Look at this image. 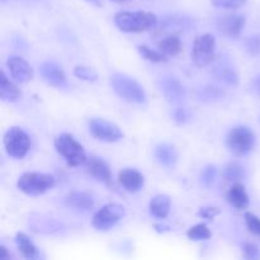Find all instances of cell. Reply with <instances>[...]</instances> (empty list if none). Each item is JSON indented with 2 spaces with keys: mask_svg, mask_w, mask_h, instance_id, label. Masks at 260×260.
I'll use <instances>...</instances> for the list:
<instances>
[{
  "mask_svg": "<svg viewBox=\"0 0 260 260\" xmlns=\"http://www.w3.org/2000/svg\"><path fill=\"white\" fill-rule=\"evenodd\" d=\"M114 24L126 33H141L157 25V17L150 12H119L114 15Z\"/></svg>",
  "mask_w": 260,
  "mask_h": 260,
  "instance_id": "1",
  "label": "cell"
},
{
  "mask_svg": "<svg viewBox=\"0 0 260 260\" xmlns=\"http://www.w3.org/2000/svg\"><path fill=\"white\" fill-rule=\"evenodd\" d=\"M111 84L117 95L129 103L142 104L146 102V93L144 88L131 76L124 74H114L111 76Z\"/></svg>",
  "mask_w": 260,
  "mask_h": 260,
  "instance_id": "2",
  "label": "cell"
},
{
  "mask_svg": "<svg viewBox=\"0 0 260 260\" xmlns=\"http://www.w3.org/2000/svg\"><path fill=\"white\" fill-rule=\"evenodd\" d=\"M55 149L60 156L63 157L69 167H80L85 164L88 157H86L85 150L83 145L79 144L71 135L62 134L56 137Z\"/></svg>",
  "mask_w": 260,
  "mask_h": 260,
  "instance_id": "3",
  "label": "cell"
},
{
  "mask_svg": "<svg viewBox=\"0 0 260 260\" xmlns=\"http://www.w3.org/2000/svg\"><path fill=\"white\" fill-rule=\"evenodd\" d=\"M226 146L236 156H245L255 146V135L249 127H234L226 137Z\"/></svg>",
  "mask_w": 260,
  "mask_h": 260,
  "instance_id": "4",
  "label": "cell"
},
{
  "mask_svg": "<svg viewBox=\"0 0 260 260\" xmlns=\"http://www.w3.org/2000/svg\"><path fill=\"white\" fill-rule=\"evenodd\" d=\"M20 192L28 196H41L56 185V179L51 174L43 173H25L17 183Z\"/></svg>",
  "mask_w": 260,
  "mask_h": 260,
  "instance_id": "5",
  "label": "cell"
},
{
  "mask_svg": "<svg viewBox=\"0 0 260 260\" xmlns=\"http://www.w3.org/2000/svg\"><path fill=\"white\" fill-rule=\"evenodd\" d=\"M5 151L13 159H24L30 149V139L20 127H10L4 135Z\"/></svg>",
  "mask_w": 260,
  "mask_h": 260,
  "instance_id": "6",
  "label": "cell"
},
{
  "mask_svg": "<svg viewBox=\"0 0 260 260\" xmlns=\"http://www.w3.org/2000/svg\"><path fill=\"white\" fill-rule=\"evenodd\" d=\"M216 38L211 33L198 36L192 48V61L198 68H206L215 61Z\"/></svg>",
  "mask_w": 260,
  "mask_h": 260,
  "instance_id": "7",
  "label": "cell"
},
{
  "mask_svg": "<svg viewBox=\"0 0 260 260\" xmlns=\"http://www.w3.org/2000/svg\"><path fill=\"white\" fill-rule=\"evenodd\" d=\"M124 216V207L117 203H109L96 211L91 220V225L98 231H108Z\"/></svg>",
  "mask_w": 260,
  "mask_h": 260,
  "instance_id": "8",
  "label": "cell"
},
{
  "mask_svg": "<svg viewBox=\"0 0 260 260\" xmlns=\"http://www.w3.org/2000/svg\"><path fill=\"white\" fill-rule=\"evenodd\" d=\"M89 131L91 136L104 142H116L123 137V132L117 124L104 118H93L89 121Z\"/></svg>",
  "mask_w": 260,
  "mask_h": 260,
  "instance_id": "9",
  "label": "cell"
},
{
  "mask_svg": "<svg viewBox=\"0 0 260 260\" xmlns=\"http://www.w3.org/2000/svg\"><path fill=\"white\" fill-rule=\"evenodd\" d=\"M246 19L241 14H225L217 19V29L230 38H238L245 27Z\"/></svg>",
  "mask_w": 260,
  "mask_h": 260,
  "instance_id": "10",
  "label": "cell"
},
{
  "mask_svg": "<svg viewBox=\"0 0 260 260\" xmlns=\"http://www.w3.org/2000/svg\"><path fill=\"white\" fill-rule=\"evenodd\" d=\"M192 27V18L187 17V15H167V17L161 20L159 27H157L156 33H169V35H174V33L184 32V30L189 29V28Z\"/></svg>",
  "mask_w": 260,
  "mask_h": 260,
  "instance_id": "11",
  "label": "cell"
},
{
  "mask_svg": "<svg viewBox=\"0 0 260 260\" xmlns=\"http://www.w3.org/2000/svg\"><path fill=\"white\" fill-rule=\"evenodd\" d=\"M7 68L10 75L18 83H28L33 78V70L29 63L19 56H10L7 60Z\"/></svg>",
  "mask_w": 260,
  "mask_h": 260,
  "instance_id": "12",
  "label": "cell"
},
{
  "mask_svg": "<svg viewBox=\"0 0 260 260\" xmlns=\"http://www.w3.org/2000/svg\"><path fill=\"white\" fill-rule=\"evenodd\" d=\"M159 88L161 90L162 95L165 96L170 103H177L185 98V88L180 84V81L175 78H164L160 80Z\"/></svg>",
  "mask_w": 260,
  "mask_h": 260,
  "instance_id": "13",
  "label": "cell"
},
{
  "mask_svg": "<svg viewBox=\"0 0 260 260\" xmlns=\"http://www.w3.org/2000/svg\"><path fill=\"white\" fill-rule=\"evenodd\" d=\"M86 172L89 175H91L93 178H95L99 182L104 183V184H111L112 182V173L109 165L104 161L101 157H90V159L86 160L85 162Z\"/></svg>",
  "mask_w": 260,
  "mask_h": 260,
  "instance_id": "14",
  "label": "cell"
},
{
  "mask_svg": "<svg viewBox=\"0 0 260 260\" xmlns=\"http://www.w3.org/2000/svg\"><path fill=\"white\" fill-rule=\"evenodd\" d=\"M29 226L35 233L38 234H57L63 230L62 223L58 222L57 220L47 217L43 215H32L29 217Z\"/></svg>",
  "mask_w": 260,
  "mask_h": 260,
  "instance_id": "15",
  "label": "cell"
},
{
  "mask_svg": "<svg viewBox=\"0 0 260 260\" xmlns=\"http://www.w3.org/2000/svg\"><path fill=\"white\" fill-rule=\"evenodd\" d=\"M40 73L50 85L56 86V88H65L66 84H68L65 73L55 62H50V61L43 62L40 68Z\"/></svg>",
  "mask_w": 260,
  "mask_h": 260,
  "instance_id": "16",
  "label": "cell"
},
{
  "mask_svg": "<svg viewBox=\"0 0 260 260\" xmlns=\"http://www.w3.org/2000/svg\"><path fill=\"white\" fill-rule=\"evenodd\" d=\"M118 182L127 192H139L142 187H144V175L136 169H127L121 170L118 173Z\"/></svg>",
  "mask_w": 260,
  "mask_h": 260,
  "instance_id": "17",
  "label": "cell"
},
{
  "mask_svg": "<svg viewBox=\"0 0 260 260\" xmlns=\"http://www.w3.org/2000/svg\"><path fill=\"white\" fill-rule=\"evenodd\" d=\"M213 76L217 79L221 83L226 84V85L230 86H236L239 83V75L236 73L235 69L230 65V63L225 62V61H221L217 65H215L212 70Z\"/></svg>",
  "mask_w": 260,
  "mask_h": 260,
  "instance_id": "18",
  "label": "cell"
},
{
  "mask_svg": "<svg viewBox=\"0 0 260 260\" xmlns=\"http://www.w3.org/2000/svg\"><path fill=\"white\" fill-rule=\"evenodd\" d=\"M65 203L76 211H89L94 207V198L86 192H71L66 196Z\"/></svg>",
  "mask_w": 260,
  "mask_h": 260,
  "instance_id": "19",
  "label": "cell"
},
{
  "mask_svg": "<svg viewBox=\"0 0 260 260\" xmlns=\"http://www.w3.org/2000/svg\"><path fill=\"white\" fill-rule=\"evenodd\" d=\"M155 157L162 167L173 168L178 161V152L173 145L160 144L155 147Z\"/></svg>",
  "mask_w": 260,
  "mask_h": 260,
  "instance_id": "20",
  "label": "cell"
},
{
  "mask_svg": "<svg viewBox=\"0 0 260 260\" xmlns=\"http://www.w3.org/2000/svg\"><path fill=\"white\" fill-rule=\"evenodd\" d=\"M228 201L231 206H234L238 210H246L249 206V194L246 192L245 187L240 183H235L230 188L228 193Z\"/></svg>",
  "mask_w": 260,
  "mask_h": 260,
  "instance_id": "21",
  "label": "cell"
},
{
  "mask_svg": "<svg viewBox=\"0 0 260 260\" xmlns=\"http://www.w3.org/2000/svg\"><path fill=\"white\" fill-rule=\"evenodd\" d=\"M170 206H172V201H170L169 196H155V197L150 201V213H151L154 217L164 220V218L168 217V215H169Z\"/></svg>",
  "mask_w": 260,
  "mask_h": 260,
  "instance_id": "22",
  "label": "cell"
},
{
  "mask_svg": "<svg viewBox=\"0 0 260 260\" xmlns=\"http://www.w3.org/2000/svg\"><path fill=\"white\" fill-rule=\"evenodd\" d=\"M0 98H2V101L9 102V103L17 102L20 98L19 89L8 79L4 71H2V74H0Z\"/></svg>",
  "mask_w": 260,
  "mask_h": 260,
  "instance_id": "23",
  "label": "cell"
},
{
  "mask_svg": "<svg viewBox=\"0 0 260 260\" xmlns=\"http://www.w3.org/2000/svg\"><path fill=\"white\" fill-rule=\"evenodd\" d=\"M15 244L18 246V250L20 251L24 258L27 259H37L40 258V251L36 248L35 244L32 243L29 238L25 234L18 233L15 236Z\"/></svg>",
  "mask_w": 260,
  "mask_h": 260,
  "instance_id": "24",
  "label": "cell"
},
{
  "mask_svg": "<svg viewBox=\"0 0 260 260\" xmlns=\"http://www.w3.org/2000/svg\"><path fill=\"white\" fill-rule=\"evenodd\" d=\"M157 47L167 56H177L182 51V42L178 36L169 35L157 43Z\"/></svg>",
  "mask_w": 260,
  "mask_h": 260,
  "instance_id": "25",
  "label": "cell"
},
{
  "mask_svg": "<svg viewBox=\"0 0 260 260\" xmlns=\"http://www.w3.org/2000/svg\"><path fill=\"white\" fill-rule=\"evenodd\" d=\"M244 177H245V170L238 161L229 162L225 167V169H223V178L228 182L238 183L241 179H244Z\"/></svg>",
  "mask_w": 260,
  "mask_h": 260,
  "instance_id": "26",
  "label": "cell"
},
{
  "mask_svg": "<svg viewBox=\"0 0 260 260\" xmlns=\"http://www.w3.org/2000/svg\"><path fill=\"white\" fill-rule=\"evenodd\" d=\"M223 95H225V91L222 89L212 85L205 86V88L200 89V91H198V99L202 102H207V103L220 101V99L223 98Z\"/></svg>",
  "mask_w": 260,
  "mask_h": 260,
  "instance_id": "27",
  "label": "cell"
},
{
  "mask_svg": "<svg viewBox=\"0 0 260 260\" xmlns=\"http://www.w3.org/2000/svg\"><path fill=\"white\" fill-rule=\"evenodd\" d=\"M137 50H139L140 55H141L145 60H149L151 61V62H167L168 61L167 55L162 53L160 50L159 51L152 50V48H150L149 46H145V45L139 46Z\"/></svg>",
  "mask_w": 260,
  "mask_h": 260,
  "instance_id": "28",
  "label": "cell"
},
{
  "mask_svg": "<svg viewBox=\"0 0 260 260\" xmlns=\"http://www.w3.org/2000/svg\"><path fill=\"white\" fill-rule=\"evenodd\" d=\"M187 236L190 239V240H208L211 239L212 234H211V230L207 228V225L205 223H198V225L193 226L188 230Z\"/></svg>",
  "mask_w": 260,
  "mask_h": 260,
  "instance_id": "29",
  "label": "cell"
},
{
  "mask_svg": "<svg viewBox=\"0 0 260 260\" xmlns=\"http://www.w3.org/2000/svg\"><path fill=\"white\" fill-rule=\"evenodd\" d=\"M74 75L85 81H95L98 79V74L95 73V70L88 66H76L74 69Z\"/></svg>",
  "mask_w": 260,
  "mask_h": 260,
  "instance_id": "30",
  "label": "cell"
},
{
  "mask_svg": "<svg viewBox=\"0 0 260 260\" xmlns=\"http://www.w3.org/2000/svg\"><path fill=\"white\" fill-rule=\"evenodd\" d=\"M216 178H217V169L213 165H207V167L203 169L202 175H201V182L205 187L210 188L215 184Z\"/></svg>",
  "mask_w": 260,
  "mask_h": 260,
  "instance_id": "31",
  "label": "cell"
},
{
  "mask_svg": "<svg viewBox=\"0 0 260 260\" xmlns=\"http://www.w3.org/2000/svg\"><path fill=\"white\" fill-rule=\"evenodd\" d=\"M245 223L248 230L255 236L260 238V218L254 213L246 212L245 213Z\"/></svg>",
  "mask_w": 260,
  "mask_h": 260,
  "instance_id": "32",
  "label": "cell"
},
{
  "mask_svg": "<svg viewBox=\"0 0 260 260\" xmlns=\"http://www.w3.org/2000/svg\"><path fill=\"white\" fill-rule=\"evenodd\" d=\"M211 3L220 9H238L246 4V0H211Z\"/></svg>",
  "mask_w": 260,
  "mask_h": 260,
  "instance_id": "33",
  "label": "cell"
},
{
  "mask_svg": "<svg viewBox=\"0 0 260 260\" xmlns=\"http://www.w3.org/2000/svg\"><path fill=\"white\" fill-rule=\"evenodd\" d=\"M245 48L251 56L260 55V35L250 36L245 41Z\"/></svg>",
  "mask_w": 260,
  "mask_h": 260,
  "instance_id": "34",
  "label": "cell"
},
{
  "mask_svg": "<svg viewBox=\"0 0 260 260\" xmlns=\"http://www.w3.org/2000/svg\"><path fill=\"white\" fill-rule=\"evenodd\" d=\"M173 117H174V121L177 122L178 124H185L190 119V114L189 112H188V109L182 108V107L175 109L174 113H173Z\"/></svg>",
  "mask_w": 260,
  "mask_h": 260,
  "instance_id": "35",
  "label": "cell"
},
{
  "mask_svg": "<svg viewBox=\"0 0 260 260\" xmlns=\"http://www.w3.org/2000/svg\"><path fill=\"white\" fill-rule=\"evenodd\" d=\"M244 256L246 259H259L260 258V250L256 245L250 243H246L245 245L243 246Z\"/></svg>",
  "mask_w": 260,
  "mask_h": 260,
  "instance_id": "36",
  "label": "cell"
},
{
  "mask_svg": "<svg viewBox=\"0 0 260 260\" xmlns=\"http://www.w3.org/2000/svg\"><path fill=\"white\" fill-rule=\"evenodd\" d=\"M217 215H220V208L217 207H203L201 208L200 212H198V216H200L201 218L208 221H212Z\"/></svg>",
  "mask_w": 260,
  "mask_h": 260,
  "instance_id": "37",
  "label": "cell"
},
{
  "mask_svg": "<svg viewBox=\"0 0 260 260\" xmlns=\"http://www.w3.org/2000/svg\"><path fill=\"white\" fill-rule=\"evenodd\" d=\"M10 254L8 253L7 248L5 246H0V260H9Z\"/></svg>",
  "mask_w": 260,
  "mask_h": 260,
  "instance_id": "38",
  "label": "cell"
},
{
  "mask_svg": "<svg viewBox=\"0 0 260 260\" xmlns=\"http://www.w3.org/2000/svg\"><path fill=\"white\" fill-rule=\"evenodd\" d=\"M155 229H156L157 233H165V231L169 230V228L165 225H155Z\"/></svg>",
  "mask_w": 260,
  "mask_h": 260,
  "instance_id": "39",
  "label": "cell"
},
{
  "mask_svg": "<svg viewBox=\"0 0 260 260\" xmlns=\"http://www.w3.org/2000/svg\"><path fill=\"white\" fill-rule=\"evenodd\" d=\"M254 89L260 94V76H258L255 79V81H254Z\"/></svg>",
  "mask_w": 260,
  "mask_h": 260,
  "instance_id": "40",
  "label": "cell"
},
{
  "mask_svg": "<svg viewBox=\"0 0 260 260\" xmlns=\"http://www.w3.org/2000/svg\"><path fill=\"white\" fill-rule=\"evenodd\" d=\"M86 2L90 3L91 5H95V7H101V5H102L101 0H86Z\"/></svg>",
  "mask_w": 260,
  "mask_h": 260,
  "instance_id": "41",
  "label": "cell"
},
{
  "mask_svg": "<svg viewBox=\"0 0 260 260\" xmlns=\"http://www.w3.org/2000/svg\"><path fill=\"white\" fill-rule=\"evenodd\" d=\"M113 2H117V3H124V2H128V0H113Z\"/></svg>",
  "mask_w": 260,
  "mask_h": 260,
  "instance_id": "42",
  "label": "cell"
},
{
  "mask_svg": "<svg viewBox=\"0 0 260 260\" xmlns=\"http://www.w3.org/2000/svg\"><path fill=\"white\" fill-rule=\"evenodd\" d=\"M3 2H4V0H3Z\"/></svg>",
  "mask_w": 260,
  "mask_h": 260,
  "instance_id": "43",
  "label": "cell"
}]
</instances>
